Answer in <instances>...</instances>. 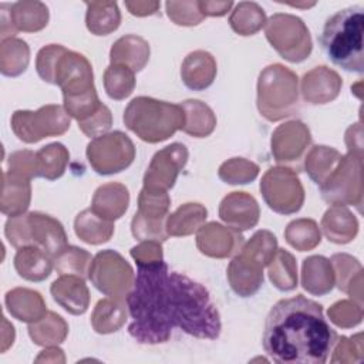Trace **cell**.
<instances>
[{
    "label": "cell",
    "instance_id": "6",
    "mask_svg": "<svg viewBox=\"0 0 364 364\" xmlns=\"http://www.w3.org/2000/svg\"><path fill=\"white\" fill-rule=\"evenodd\" d=\"M135 156L132 141L121 131L94 138L87 146V158L100 175H111L128 168Z\"/></svg>",
    "mask_w": 364,
    "mask_h": 364
},
{
    "label": "cell",
    "instance_id": "17",
    "mask_svg": "<svg viewBox=\"0 0 364 364\" xmlns=\"http://www.w3.org/2000/svg\"><path fill=\"white\" fill-rule=\"evenodd\" d=\"M313 151L316 152L317 158H320V162L317 159H314L313 156H309V159L306 161V168H307L310 178L317 185L321 186L330 176L328 172L326 171L324 165L330 169H336L343 156L336 149H331L328 146H316Z\"/></svg>",
    "mask_w": 364,
    "mask_h": 364
},
{
    "label": "cell",
    "instance_id": "3",
    "mask_svg": "<svg viewBox=\"0 0 364 364\" xmlns=\"http://www.w3.org/2000/svg\"><path fill=\"white\" fill-rule=\"evenodd\" d=\"M364 9L351 6L330 16L320 34V46L327 58L348 73H364L363 54Z\"/></svg>",
    "mask_w": 364,
    "mask_h": 364
},
{
    "label": "cell",
    "instance_id": "5",
    "mask_svg": "<svg viewBox=\"0 0 364 364\" xmlns=\"http://www.w3.org/2000/svg\"><path fill=\"white\" fill-rule=\"evenodd\" d=\"M11 128L18 139L33 144L44 136L61 135L70 128V117L60 105H46L38 111H16Z\"/></svg>",
    "mask_w": 364,
    "mask_h": 364
},
{
    "label": "cell",
    "instance_id": "20",
    "mask_svg": "<svg viewBox=\"0 0 364 364\" xmlns=\"http://www.w3.org/2000/svg\"><path fill=\"white\" fill-rule=\"evenodd\" d=\"M112 124V117H111V111L108 109L107 105L102 104V107L100 108V111L97 114H94L91 118H88L87 121L78 122V128L87 135V136H92V138H98L101 136L100 134L105 132L109 129Z\"/></svg>",
    "mask_w": 364,
    "mask_h": 364
},
{
    "label": "cell",
    "instance_id": "19",
    "mask_svg": "<svg viewBox=\"0 0 364 364\" xmlns=\"http://www.w3.org/2000/svg\"><path fill=\"white\" fill-rule=\"evenodd\" d=\"M287 242L300 249V252L306 250V249H311L309 242L306 240V236L309 237H314V239H320V233L317 232V226L313 220H294L287 226Z\"/></svg>",
    "mask_w": 364,
    "mask_h": 364
},
{
    "label": "cell",
    "instance_id": "13",
    "mask_svg": "<svg viewBox=\"0 0 364 364\" xmlns=\"http://www.w3.org/2000/svg\"><path fill=\"white\" fill-rule=\"evenodd\" d=\"M129 55H132V70H142L149 58V47L146 41L135 36L119 38L111 48V64H125V67H128Z\"/></svg>",
    "mask_w": 364,
    "mask_h": 364
},
{
    "label": "cell",
    "instance_id": "16",
    "mask_svg": "<svg viewBox=\"0 0 364 364\" xmlns=\"http://www.w3.org/2000/svg\"><path fill=\"white\" fill-rule=\"evenodd\" d=\"M104 85L107 94L114 100L128 97L135 85L134 71L125 65L111 64L104 74Z\"/></svg>",
    "mask_w": 364,
    "mask_h": 364
},
{
    "label": "cell",
    "instance_id": "12",
    "mask_svg": "<svg viewBox=\"0 0 364 364\" xmlns=\"http://www.w3.org/2000/svg\"><path fill=\"white\" fill-rule=\"evenodd\" d=\"M14 267L20 277L31 282H40L50 276L53 260L50 255L37 246L18 247L14 257Z\"/></svg>",
    "mask_w": 364,
    "mask_h": 364
},
{
    "label": "cell",
    "instance_id": "10",
    "mask_svg": "<svg viewBox=\"0 0 364 364\" xmlns=\"http://www.w3.org/2000/svg\"><path fill=\"white\" fill-rule=\"evenodd\" d=\"M219 215L225 223L236 230H239V215H242L243 229L246 230L257 223L259 206L255 198L246 195L245 192H233L222 200Z\"/></svg>",
    "mask_w": 364,
    "mask_h": 364
},
{
    "label": "cell",
    "instance_id": "11",
    "mask_svg": "<svg viewBox=\"0 0 364 364\" xmlns=\"http://www.w3.org/2000/svg\"><path fill=\"white\" fill-rule=\"evenodd\" d=\"M182 80L193 91L208 88L215 78L216 64L213 57L206 51L191 53L182 64Z\"/></svg>",
    "mask_w": 364,
    "mask_h": 364
},
{
    "label": "cell",
    "instance_id": "8",
    "mask_svg": "<svg viewBox=\"0 0 364 364\" xmlns=\"http://www.w3.org/2000/svg\"><path fill=\"white\" fill-rule=\"evenodd\" d=\"M27 218L33 246L43 249L50 256H57L67 247V236L58 220L40 212H31Z\"/></svg>",
    "mask_w": 364,
    "mask_h": 364
},
{
    "label": "cell",
    "instance_id": "15",
    "mask_svg": "<svg viewBox=\"0 0 364 364\" xmlns=\"http://www.w3.org/2000/svg\"><path fill=\"white\" fill-rule=\"evenodd\" d=\"M68 152L61 144H50L36 154V176L54 181L64 173Z\"/></svg>",
    "mask_w": 364,
    "mask_h": 364
},
{
    "label": "cell",
    "instance_id": "4",
    "mask_svg": "<svg viewBox=\"0 0 364 364\" xmlns=\"http://www.w3.org/2000/svg\"><path fill=\"white\" fill-rule=\"evenodd\" d=\"M124 122L142 141L155 144L183 128L185 112L181 104L136 97L125 108Z\"/></svg>",
    "mask_w": 364,
    "mask_h": 364
},
{
    "label": "cell",
    "instance_id": "9",
    "mask_svg": "<svg viewBox=\"0 0 364 364\" xmlns=\"http://www.w3.org/2000/svg\"><path fill=\"white\" fill-rule=\"evenodd\" d=\"M50 291L53 299L71 314H82L88 309V289L80 276L61 274L53 282Z\"/></svg>",
    "mask_w": 364,
    "mask_h": 364
},
{
    "label": "cell",
    "instance_id": "18",
    "mask_svg": "<svg viewBox=\"0 0 364 364\" xmlns=\"http://www.w3.org/2000/svg\"><path fill=\"white\" fill-rule=\"evenodd\" d=\"M57 256L70 260L68 262H55V269L61 274H74L80 277H85L90 272L88 264H91V255L87 253L84 249H78L74 246H67L63 252Z\"/></svg>",
    "mask_w": 364,
    "mask_h": 364
},
{
    "label": "cell",
    "instance_id": "2",
    "mask_svg": "<svg viewBox=\"0 0 364 364\" xmlns=\"http://www.w3.org/2000/svg\"><path fill=\"white\" fill-rule=\"evenodd\" d=\"M337 343L323 306L303 294L279 300L266 317L262 336L264 353L282 364H324Z\"/></svg>",
    "mask_w": 364,
    "mask_h": 364
},
{
    "label": "cell",
    "instance_id": "14",
    "mask_svg": "<svg viewBox=\"0 0 364 364\" xmlns=\"http://www.w3.org/2000/svg\"><path fill=\"white\" fill-rule=\"evenodd\" d=\"M181 107L183 108L185 112V124L182 129L186 134L203 138L213 131L216 119L213 117L212 109L208 105L198 100H188L183 101Z\"/></svg>",
    "mask_w": 364,
    "mask_h": 364
},
{
    "label": "cell",
    "instance_id": "1",
    "mask_svg": "<svg viewBox=\"0 0 364 364\" xmlns=\"http://www.w3.org/2000/svg\"><path fill=\"white\" fill-rule=\"evenodd\" d=\"M136 264V276L127 294L128 333L134 340L162 344L169 341L175 328L196 338L215 340L220 336V316L205 286L169 270L162 259Z\"/></svg>",
    "mask_w": 364,
    "mask_h": 364
},
{
    "label": "cell",
    "instance_id": "7",
    "mask_svg": "<svg viewBox=\"0 0 364 364\" xmlns=\"http://www.w3.org/2000/svg\"><path fill=\"white\" fill-rule=\"evenodd\" d=\"M186 159L188 151L182 144H172L156 152L145 173L144 188L162 191L172 188L179 171L185 166Z\"/></svg>",
    "mask_w": 364,
    "mask_h": 364
}]
</instances>
